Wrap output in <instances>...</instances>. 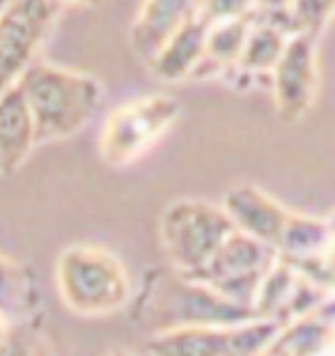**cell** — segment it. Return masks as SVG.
<instances>
[{
  "label": "cell",
  "mask_w": 335,
  "mask_h": 356,
  "mask_svg": "<svg viewBox=\"0 0 335 356\" xmlns=\"http://www.w3.org/2000/svg\"><path fill=\"white\" fill-rule=\"evenodd\" d=\"M248 317L257 315L223 299L202 280L174 267H152L142 274L131 322L154 336L186 327H230Z\"/></svg>",
  "instance_id": "6da1fadb"
},
{
  "label": "cell",
  "mask_w": 335,
  "mask_h": 356,
  "mask_svg": "<svg viewBox=\"0 0 335 356\" xmlns=\"http://www.w3.org/2000/svg\"><path fill=\"white\" fill-rule=\"evenodd\" d=\"M17 86L35 127V143L63 140L85 127L104 102V88L90 74L33 60Z\"/></svg>",
  "instance_id": "7a4b0ae2"
},
{
  "label": "cell",
  "mask_w": 335,
  "mask_h": 356,
  "mask_svg": "<svg viewBox=\"0 0 335 356\" xmlns=\"http://www.w3.org/2000/svg\"><path fill=\"white\" fill-rule=\"evenodd\" d=\"M58 290L67 308L90 317L115 313L131 299L122 262L97 246H72L60 255Z\"/></svg>",
  "instance_id": "3957f363"
},
{
  "label": "cell",
  "mask_w": 335,
  "mask_h": 356,
  "mask_svg": "<svg viewBox=\"0 0 335 356\" xmlns=\"http://www.w3.org/2000/svg\"><path fill=\"white\" fill-rule=\"evenodd\" d=\"M179 113L181 106L170 95H145L122 104L104 124L101 159L113 168L133 163L177 122Z\"/></svg>",
  "instance_id": "277c9868"
},
{
  "label": "cell",
  "mask_w": 335,
  "mask_h": 356,
  "mask_svg": "<svg viewBox=\"0 0 335 356\" xmlns=\"http://www.w3.org/2000/svg\"><path fill=\"white\" fill-rule=\"evenodd\" d=\"M234 230L225 209L207 200H179L161 216V241L170 267L195 274Z\"/></svg>",
  "instance_id": "5b68a950"
},
{
  "label": "cell",
  "mask_w": 335,
  "mask_h": 356,
  "mask_svg": "<svg viewBox=\"0 0 335 356\" xmlns=\"http://www.w3.org/2000/svg\"><path fill=\"white\" fill-rule=\"evenodd\" d=\"M276 257L278 253L271 244L232 230L220 241L209 260L195 274L188 276L207 283L211 290H216L220 297L232 304L253 310L257 287H260L266 269L276 262Z\"/></svg>",
  "instance_id": "8992f818"
},
{
  "label": "cell",
  "mask_w": 335,
  "mask_h": 356,
  "mask_svg": "<svg viewBox=\"0 0 335 356\" xmlns=\"http://www.w3.org/2000/svg\"><path fill=\"white\" fill-rule=\"evenodd\" d=\"M51 0H14L0 17V95L19 81L56 19Z\"/></svg>",
  "instance_id": "52a82bcc"
},
{
  "label": "cell",
  "mask_w": 335,
  "mask_h": 356,
  "mask_svg": "<svg viewBox=\"0 0 335 356\" xmlns=\"http://www.w3.org/2000/svg\"><path fill=\"white\" fill-rule=\"evenodd\" d=\"M271 81L280 120L296 122L308 115L319 90L317 37L308 33L289 35L285 51L271 70Z\"/></svg>",
  "instance_id": "ba28073f"
},
{
  "label": "cell",
  "mask_w": 335,
  "mask_h": 356,
  "mask_svg": "<svg viewBox=\"0 0 335 356\" xmlns=\"http://www.w3.org/2000/svg\"><path fill=\"white\" fill-rule=\"evenodd\" d=\"M220 207L225 209L234 230L250 234V237L260 239L264 244H271L273 248H276L278 234L289 214L283 204L273 200L269 193H264L255 184H241L230 188Z\"/></svg>",
  "instance_id": "9c48e42d"
},
{
  "label": "cell",
  "mask_w": 335,
  "mask_h": 356,
  "mask_svg": "<svg viewBox=\"0 0 335 356\" xmlns=\"http://www.w3.org/2000/svg\"><path fill=\"white\" fill-rule=\"evenodd\" d=\"M195 0H145L131 26V47L149 65L163 44L193 14Z\"/></svg>",
  "instance_id": "30bf717a"
},
{
  "label": "cell",
  "mask_w": 335,
  "mask_h": 356,
  "mask_svg": "<svg viewBox=\"0 0 335 356\" xmlns=\"http://www.w3.org/2000/svg\"><path fill=\"white\" fill-rule=\"evenodd\" d=\"M333 329H335V313H333V297H331L319 308L312 310V313L301 315L296 320L283 324L264 354L271 356L329 354L333 347Z\"/></svg>",
  "instance_id": "8fae6325"
},
{
  "label": "cell",
  "mask_w": 335,
  "mask_h": 356,
  "mask_svg": "<svg viewBox=\"0 0 335 356\" xmlns=\"http://www.w3.org/2000/svg\"><path fill=\"white\" fill-rule=\"evenodd\" d=\"M35 145L33 118L19 86L14 83L0 95V177L14 175Z\"/></svg>",
  "instance_id": "7c38bea8"
},
{
  "label": "cell",
  "mask_w": 335,
  "mask_h": 356,
  "mask_svg": "<svg viewBox=\"0 0 335 356\" xmlns=\"http://www.w3.org/2000/svg\"><path fill=\"white\" fill-rule=\"evenodd\" d=\"M207 30L209 26L197 19L195 14H191L147 65L154 72V76L168 83H177L193 76L204 56Z\"/></svg>",
  "instance_id": "4fadbf2b"
},
{
  "label": "cell",
  "mask_w": 335,
  "mask_h": 356,
  "mask_svg": "<svg viewBox=\"0 0 335 356\" xmlns=\"http://www.w3.org/2000/svg\"><path fill=\"white\" fill-rule=\"evenodd\" d=\"M230 327H186L154 333L145 350L158 356H232Z\"/></svg>",
  "instance_id": "5bb4252c"
},
{
  "label": "cell",
  "mask_w": 335,
  "mask_h": 356,
  "mask_svg": "<svg viewBox=\"0 0 335 356\" xmlns=\"http://www.w3.org/2000/svg\"><path fill=\"white\" fill-rule=\"evenodd\" d=\"M276 253L283 260L333 253V223L329 218L292 214L289 211L278 234Z\"/></svg>",
  "instance_id": "9a60e30c"
},
{
  "label": "cell",
  "mask_w": 335,
  "mask_h": 356,
  "mask_svg": "<svg viewBox=\"0 0 335 356\" xmlns=\"http://www.w3.org/2000/svg\"><path fill=\"white\" fill-rule=\"evenodd\" d=\"M250 24H253V12L209 26L207 42H204V56L193 76L225 74L227 67H232L239 60V53L243 47V40L248 35Z\"/></svg>",
  "instance_id": "2e32d148"
},
{
  "label": "cell",
  "mask_w": 335,
  "mask_h": 356,
  "mask_svg": "<svg viewBox=\"0 0 335 356\" xmlns=\"http://www.w3.org/2000/svg\"><path fill=\"white\" fill-rule=\"evenodd\" d=\"M287 37L283 30L276 28L269 21L255 17L253 12V24L248 28V35L243 40V47L239 53V60L232 67L241 74L255 76V74H271L276 67L280 53L285 51ZM230 70V67H227Z\"/></svg>",
  "instance_id": "e0dca14e"
},
{
  "label": "cell",
  "mask_w": 335,
  "mask_h": 356,
  "mask_svg": "<svg viewBox=\"0 0 335 356\" xmlns=\"http://www.w3.org/2000/svg\"><path fill=\"white\" fill-rule=\"evenodd\" d=\"M37 306L40 297L35 292L33 276L21 264L0 255V315L7 322L24 320L26 315L35 313Z\"/></svg>",
  "instance_id": "ac0fdd59"
},
{
  "label": "cell",
  "mask_w": 335,
  "mask_h": 356,
  "mask_svg": "<svg viewBox=\"0 0 335 356\" xmlns=\"http://www.w3.org/2000/svg\"><path fill=\"white\" fill-rule=\"evenodd\" d=\"M280 324L269 317H248L230 327L232 356H257L264 354L271 340L276 338Z\"/></svg>",
  "instance_id": "d6986e66"
},
{
  "label": "cell",
  "mask_w": 335,
  "mask_h": 356,
  "mask_svg": "<svg viewBox=\"0 0 335 356\" xmlns=\"http://www.w3.org/2000/svg\"><path fill=\"white\" fill-rule=\"evenodd\" d=\"M335 0H292L289 5V19H292L294 35L308 33L319 37L322 30L329 26L333 17Z\"/></svg>",
  "instance_id": "ffe728a7"
},
{
  "label": "cell",
  "mask_w": 335,
  "mask_h": 356,
  "mask_svg": "<svg viewBox=\"0 0 335 356\" xmlns=\"http://www.w3.org/2000/svg\"><path fill=\"white\" fill-rule=\"evenodd\" d=\"M255 10V0H195L193 14L207 26L237 19Z\"/></svg>",
  "instance_id": "44dd1931"
},
{
  "label": "cell",
  "mask_w": 335,
  "mask_h": 356,
  "mask_svg": "<svg viewBox=\"0 0 335 356\" xmlns=\"http://www.w3.org/2000/svg\"><path fill=\"white\" fill-rule=\"evenodd\" d=\"M292 0H255V12L257 14H280L287 12Z\"/></svg>",
  "instance_id": "7402d4cb"
},
{
  "label": "cell",
  "mask_w": 335,
  "mask_h": 356,
  "mask_svg": "<svg viewBox=\"0 0 335 356\" xmlns=\"http://www.w3.org/2000/svg\"><path fill=\"white\" fill-rule=\"evenodd\" d=\"M7 336H10V322H7L3 315H0V350H5Z\"/></svg>",
  "instance_id": "603a6c76"
},
{
  "label": "cell",
  "mask_w": 335,
  "mask_h": 356,
  "mask_svg": "<svg viewBox=\"0 0 335 356\" xmlns=\"http://www.w3.org/2000/svg\"><path fill=\"white\" fill-rule=\"evenodd\" d=\"M51 3L60 10L63 5H88V3H95V0H51Z\"/></svg>",
  "instance_id": "cb8c5ba5"
},
{
  "label": "cell",
  "mask_w": 335,
  "mask_h": 356,
  "mask_svg": "<svg viewBox=\"0 0 335 356\" xmlns=\"http://www.w3.org/2000/svg\"><path fill=\"white\" fill-rule=\"evenodd\" d=\"M14 3V0H0V17H3V14L10 10V5Z\"/></svg>",
  "instance_id": "d4e9b609"
}]
</instances>
